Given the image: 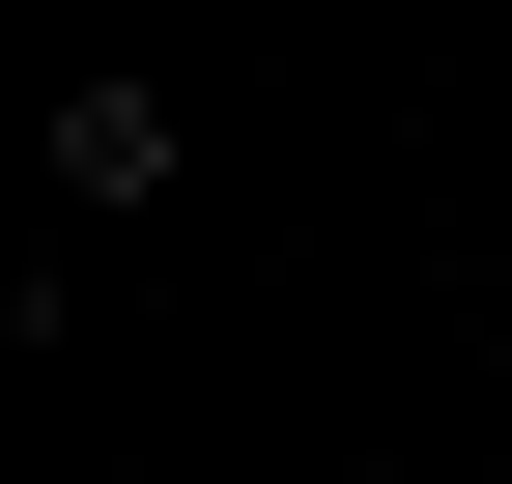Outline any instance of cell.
Wrapping results in <instances>:
<instances>
[{"label": "cell", "mask_w": 512, "mask_h": 484, "mask_svg": "<svg viewBox=\"0 0 512 484\" xmlns=\"http://www.w3.org/2000/svg\"><path fill=\"white\" fill-rule=\"evenodd\" d=\"M171 171V86H57V200H143Z\"/></svg>", "instance_id": "obj_1"}]
</instances>
